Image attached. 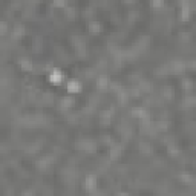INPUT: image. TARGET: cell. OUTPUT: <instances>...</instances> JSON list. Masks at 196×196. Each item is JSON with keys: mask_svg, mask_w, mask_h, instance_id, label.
I'll return each instance as SVG.
<instances>
[{"mask_svg": "<svg viewBox=\"0 0 196 196\" xmlns=\"http://www.w3.org/2000/svg\"><path fill=\"white\" fill-rule=\"evenodd\" d=\"M68 91L69 92H78L80 91V83L75 81V80H71L68 83Z\"/></svg>", "mask_w": 196, "mask_h": 196, "instance_id": "6da1fadb", "label": "cell"}, {"mask_svg": "<svg viewBox=\"0 0 196 196\" xmlns=\"http://www.w3.org/2000/svg\"><path fill=\"white\" fill-rule=\"evenodd\" d=\"M61 78H63V74L58 72V71H55L54 74H51V77H49V80L54 81V83H55V81H58V80H61Z\"/></svg>", "mask_w": 196, "mask_h": 196, "instance_id": "7a4b0ae2", "label": "cell"}]
</instances>
